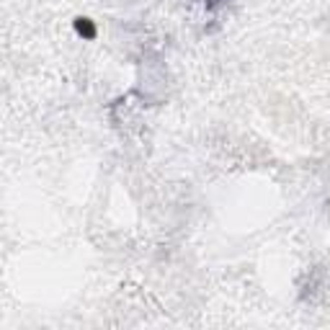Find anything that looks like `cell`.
<instances>
[{"instance_id":"6da1fadb","label":"cell","mask_w":330,"mask_h":330,"mask_svg":"<svg viewBox=\"0 0 330 330\" xmlns=\"http://www.w3.org/2000/svg\"><path fill=\"white\" fill-rule=\"evenodd\" d=\"M75 29H78V34H83L85 39H93V37H96V29H93V24H91L88 19H80V21L75 24Z\"/></svg>"}]
</instances>
